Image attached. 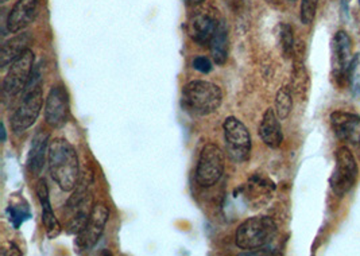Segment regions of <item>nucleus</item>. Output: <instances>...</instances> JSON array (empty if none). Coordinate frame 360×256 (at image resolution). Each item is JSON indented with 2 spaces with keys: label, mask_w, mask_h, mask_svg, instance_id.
Segmentation results:
<instances>
[{
  "label": "nucleus",
  "mask_w": 360,
  "mask_h": 256,
  "mask_svg": "<svg viewBox=\"0 0 360 256\" xmlns=\"http://www.w3.org/2000/svg\"><path fill=\"white\" fill-rule=\"evenodd\" d=\"M48 160L51 178L64 191L70 192L79 184L80 165L75 147L66 139L57 138L49 144Z\"/></svg>",
  "instance_id": "obj_1"
},
{
  "label": "nucleus",
  "mask_w": 360,
  "mask_h": 256,
  "mask_svg": "<svg viewBox=\"0 0 360 256\" xmlns=\"http://www.w3.org/2000/svg\"><path fill=\"white\" fill-rule=\"evenodd\" d=\"M223 101L220 87L210 81L195 80L182 88L181 105L186 113L207 116L219 110Z\"/></svg>",
  "instance_id": "obj_2"
},
{
  "label": "nucleus",
  "mask_w": 360,
  "mask_h": 256,
  "mask_svg": "<svg viewBox=\"0 0 360 256\" xmlns=\"http://www.w3.org/2000/svg\"><path fill=\"white\" fill-rule=\"evenodd\" d=\"M94 176L92 173H85L79 179L75 192L66 203V229L69 233H79L86 224L92 210H94Z\"/></svg>",
  "instance_id": "obj_3"
},
{
  "label": "nucleus",
  "mask_w": 360,
  "mask_h": 256,
  "mask_svg": "<svg viewBox=\"0 0 360 256\" xmlns=\"http://www.w3.org/2000/svg\"><path fill=\"white\" fill-rule=\"evenodd\" d=\"M277 231V224L271 217L255 216L239 225L235 241L240 250H262L274 241Z\"/></svg>",
  "instance_id": "obj_4"
},
{
  "label": "nucleus",
  "mask_w": 360,
  "mask_h": 256,
  "mask_svg": "<svg viewBox=\"0 0 360 256\" xmlns=\"http://www.w3.org/2000/svg\"><path fill=\"white\" fill-rule=\"evenodd\" d=\"M336 166L329 179L330 189L338 197H343L349 192L359 176V167L354 154L349 151L348 147H339L336 154Z\"/></svg>",
  "instance_id": "obj_5"
},
{
  "label": "nucleus",
  "mask_w": 360,
  "mask_h": 256,
  "mask_svg": "<svg viewBox=\"0 0 360 256\" xmlns=\"http://www.w3.org/2000/svg\"><path fill=\"white\" fill-rule=\"evenodd\" d=\"M226 157L223 150L214 143L205 144L200 153L197 163L196 179L200 186L211 188L224 173Z\"/></svg>",
  "instance_id": "obj_6"
},
{
  "label": "nucleus",
  "mask_w": 360,
  "mask_h": 256,
  "mask_svg": "<svg viewBox=\"0 0 360 256\" xmlns=\"http://www.w3.org/2000/svg\"><path fill=\"white\" fill-rule=\"evenodd\" d=\"M223 129L229 158L238 163L246 162L251 153V135L246 126L239 119L229 116L223 123Z\"/></svg>",
  "instance_id": "obj_7"
},
{
  "label": "nucleus",
  "mask_w": 360,
  "mask_h": 256,
  "mask_svg": "<svg viewBox=\"0 0 360 256\" xmlns=\"http://www.w3.org/2000/svg\"><path fill=\"white\" fill-rule=\"evenodd\" d=\"M42 104L44 95L41 85L27 92H23V101L11 119V127L17 135L23 134L26 129L33 126L41 113Z\"/></svg>",
  "instance_id": "obj_8"
},
{
  "label": "nucleus",
  "mask_w": 360,
  "mask_h": 256,
  "mask_svg": "<svg viewBox=\"0 0 360 256\" xmlns=\"http://www.w3.org/2000/svg\"><path fill=\"white\" fill-rule=\"evenodd\" d=\"M34 69L33 50L27 49L11 64L3 81V91L8 96H17L25 91Z\"/></svg>",
  "instance_id": "obj_9"
},
{
  "label": "nucleus",
  "mask_w": 360,
  "mask_h": 256,
  "mask_svg": "<svg viewBox=\"0 0 360 256\" xmlns=\"http://www.w3.org/2000/svg\"><path fill=\"white\" fill-rule=\"evenodd\" d=\"M108 208L104 204H95L86 224L84 225L76 238V247L80 252L91 251L98 244L104 233V228L108 223Z\"/></svg>",
  "instance_id": "obj_10"
},
{
  "label": "nucleus",
  "mask_w": 360,
  "mask_h": 256,
  "mask_svg": "<svg viewBox=\"0 0 360 256\" xmlns=\"http://www.w3.org/2000/svg\"><path fill=\"white\" fill-rule=\"evenodd\" d=\"M332 77L336 81V85L344 87L349 84L348 68L351 65V38L345 32L335 34L332 42Z\"/></svg>",
  "instance_id": "obj_11"
},
{
  "label": "nucleus",
  "mask_w": 360,
  "mask_h": 256,
  "mask_svg": "<svg viewBox=\"0 0 360 256\" xmlns=\"http://www.w3.org/2000/svg\"><path fill=\"white\" fill-rule=\"evenodd\" d=\"M70 116V103L65 87L56 85L50 89L45 103V119L50 127L61 128L65 126Z\"/></svg>",
  "instance_id": "obj_12"
},
{
  "label": "nucleus",
  "mask_w": 360,
  "mask_h": 256,
  "mask_svg": "<svg viewBox=\"0 0 360 256\" xmlns=\"http://www.w3.org/2000/svg\"><path fill=\"white\" fill-rule=\"evenodd\" d=\"M221 19H217L213 13L200 10L189 18L186 25L188 35L200 46H210L213 34L216 32Z\"/></svg>",
  "instance_id": "obj_13"
},
{
  "label": "nucleus",
  "mask_w": 360,
  "mask_h": 256,
  "mask_svg": "<svg viewBox=\"0 0 360 256\" xmlns=\"http://www.w3.org/2000/svg\"><path fill=\"white\" fill-rule=\"evenodd\" d=\"M330 126L335 135L347 143L358 144L360 141V116L356 113L335 111L330 115Z\"/></svg>",
  "instance_id": "obj_14"
},
{
  "label": "nucleus",
  "mask_w": 360,
  "mask_h": 256,
  "mask_svg": "<svg viewBox=\"0 0 360 256\" xmlns=\"http://www.w3.org/2000/svg\"><path fill=\"white\" fill-rule=\"evenodd\" d=\"M242 189L245 191V196L250 204L261 207L271 198L276 191V184L269 177L257 173L248 179Z\"/></svg>",
  "instance_id": "obj_15"
},
{
  "label": "nucleus",
  "mask_w": 360,
  "mask_h": 256,
  "mask_svg": "<svg viewBox=\"0 0 360 256\" xmlns=\"http://www.w3.org/2000/svg\"><path fill=\"white\" fill-rule=\"evenodd\" d=\"M38 0H18L7 18V29L10 32H22L37 16Z\"/></svg>",
  "instance_id": "obj_16"
},
{
  "label": "nucleus",
  "mask_w": 360,
  "mask_h": 256,
  "mask_svg": "<svg viewBox=\"0 0 360 256\" xmlns=\"http://www.w3.org/2000/svg\"><path fill=\"white\" fill-rule=\"evenodd\" d=\"M37 196L42 208V224L49 239H56L61 233V224L56 217L50 204L49 189L45 181H39L37 185Z\"/></svg>",
  "instance_id": "obj_17"
},
{
  "label": "nucleus",
  "mask_w": 360,
  "mask_h": 256,
  "mask_svg": "<svg viewBox=\"0 0 360 256\" xmlns=\"http://www.w3.org/2000/svg\"><path fill=\"white\" fill-rule=\"evenodd\" d=\"M259 136L263 143L270 148H278L283 141L279 117L273 108H269L263 113L262 122L259 124Z\"/></svg>",
  "instance_id": "obj_18"
},
{
  "label": "nucleus",
  "mask_w": 360,
  "mask_h": 256,
  "mask_svg": "<svg viewBox=\"0 0 360 256\" xmlns=\"http://www.w3.org/2000/svg\"><path fill=\"white\" fill-rule=\"evenodd\" d=\"M48 141H49V134H46L44 131H38L34 135L30 151H29V157H27V167H29V172L34 176H39L44 169Z\"/></svg>",
  "instance_id": "obj_19"
},
{
  "label": "nucleus",
  "mask_w": 360,
  "mask_h": 256,
  "mask_svg": "<svg viewBox=\"0 0 360 256\" xmlns=\"http://www.w3.org/2000/svg\"><path fill=\"white\" fill-rule=\"evenodd\" d=\"M211 56L216 65H224L229 58V29L227 23L221 19L210 42Z\"/></svg>",
  "instance_id": "obj_20"
},
{
  "label": "nucleus",
  "mask_w": 360,
  "mask_h": 256,
  "mask_svg": "<svg viewBox=\"0 0 360 256\" xmlns=\"http://www.w3.org/2000/svg\"><path fill=\"white\" fill-rule=\"evenodd\" d=\"M30 44V35L29 34H19L17 37L8 39L3 48H1V66L6 68L13 64L18 57L27 50Z\"/></svg>",
  "instance_id": "obj_21"
},
{
  "label": "nucleus",
  "mask_w": 360,
  "mask_h": 256,
  "mask_svg": "<svg viewBox=\"0 0 360 256\" xmlns=\"http://www.w3.org/2000/svg\"><path fill=\"white\" fill-rule=\"evenodd\" d=\"M292 108H293L292 91L289 87H282L276 96V113H277L279 120L288 119L292 113Z\"/></svg>",
  "instance_id": "obj_22"
},
{
  "label": "nucleus",
  "mask_w": 360,
  "mask_h": 256,
  "mask_svg": "<svg viewBox=\"0 0 360 256\" xmlns=\"http://www.w3.org/2000/svg\"><path fill=\"white\" fill-rule=\"evenodd\" d=\"M278 41L283 57L290 58L295 53V37H293V29L290 25L288 23L279 25Z\"/></svg>",
  "instance_id": "obj_23"
},
{
  "label": "nucleus",
  "mask_w": 360,
  "mask_h": 256,
  "mask_svg": "<svg viewBox=\"0 0 360 256\" xmlns=\"http://www.w3.org/2000/svg\"><path fill=\"white\" fill-rule=\"evenodd\" d=\"M308 73L304 64L301 61H295V68H293V75H292V85L293 91L298 96L304 97L305 92L308 91Z\"/></svg>",
  "instance_id": "obj_24"
},
{
  "label": "nucleus",
  "mask_w": 360,
  "mask_h": 256,
  "mask_svg": "<svg viewBox=\"0 0 360 256\" xmlns=\"http://www.w3.org/2000/svg\"><path fill=\"white\" fill-rule=\"evenodd\" d=\"M7 215H8V219H10L11 224L15 229H18L26 220H29L32 217L29 207L27 205H20V204L10 205L7 208Z\"/></svg>",
  "instance_id": "obj_25"
},
{
  "label": "nucleus",
  "mask_w": 360,
  "mask_h": 256,
  "mask_svg": "<svg viewBox=\"0 0 360 256\" xmlns=\"http://www.w3.org/2000/svg\"><path fill=\"white\" fill-rule=\"evenodd\" d=\"M319 0H302L301 1V22L304 25H311L316 16Z\"/></svg>",
  "instance_id": "obj_26"
},
{
  "label": "nucleus",
  "mask_w": 360,
  "mask_h": 256,
  "mask_svg": "<svg viewBox=\"0 0 360 256\" xmlns=\"http://www.w3.org/2000/svg\"><path fill=\"white\" fill-rule=\"evenodd\" d=\"M193 68L201 73H210L212 70V63L207 57H196L193 60Z\"/></svg>",
  "instance_id": "obj_27"
},
{
  "label": "nucleus",
  "mask_w": 360,
  "mask_h": 256,
  "mask_svg": "<svg viewBox=\"0 0 360 256\" xmlns=\"http://www.w3.org/2000/svg\"><path fill=\"white\" fill-rule=\"evenodd\" d=\"M1 255H22V252L19 251V248L14 243H11L10 244V251H4V252H1Z\"/></svg>",
  "instance_id": "obj_28"
},
{
  "label": "nucleus",
  "mask_w": 360,
  "mask_h": 256,
  "mask_svg": "<svg viewBox=\"0 0 360 256\" xmlns=\"http://www.w3.org/2000/svg\"><path fill=\"white\" fill-rule=\"evenodd\" d=\"M202 1H204V0H184V3H185L186 6H189V7H197V6H200Z\"/></svg>",
  "instance_id": "obj_29"
},
{
  "label": "nucleus",
  "mask_w": 360,
  "mask_h": 256,
  "mask_svg": "<svg viewBox=\"0 0 360 256\" xmlns=\"http://www.w3.org/2000/svg\"><path fill=\"white\" fill-rule=\"evenodd\" d=\"M1 142H6V127L1 124Z\"/></svg>",
  "instance_id": "obj_30"
},
{
  "label": "nucleus",
  "mask_w": 360,
  "mask_h": 256,
  "mask_svg": "<svg viewBox=\"0 0 360 256\" xmlns=\"http://www.w3.org/2000/svg\"><path fill=\"white\" fill-rule=\"evenodd\" d=\"M358 150H359V157H360V141H359V143H358Z\"/></svg>",
  "instance_id": "obj_31"
},
{
  "label": "nucleus",
  "mask_w": 360,
  "mask_h": 256,
  "mask_svg": "<svg viewBox=\"0 0 360 256\" xmlns=\"http://www.w3.org/2000/svg\"><path fill=\"white\" fill-rule=\"evenodd\" d=\"M6 1H7V0H1V3H6Z\"/></svg>",
  "instance_id": "obj_32"
},
{
  "label": "nucleus",
  "mask_w": 360,
  "mask_h": 256,
  "mask_svg": "<svg viewBox=\"0 0 360 256\" xmlns=\"http://www.w3.org/2000/svg\"><path fill=\"white\" fill-rule=\"evenodd\" d=\"M289 1H295V0H289Z\"/></svg>",
  "instance_id": "obj_33"
},
{
  "label": "nucleus",
  "mask_w": 360,
  "mask_h": 256,
  "mask_svg": "<svg viewBox=\"0 0 360 256\" xmlns=\"http://www.w3.org/2000/svg\"><path fill=\"white\" fill-rule=\"evenodd\" d=\"M359 4H360V0H359Z\"/></svg>",
  "instance_id": "obj_34"
}]
</instances>
